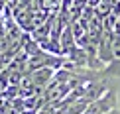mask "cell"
<instances>
[{
    "label": "cell",
    "instance_id": "7a4b0ae2",
    "mask_svg": "<svg viewBox=\"0 0 120 114\" xmlns=\"http://www.w3.org/2000/svg\"><path fill=\"white\" fill-rule=\"evenodd\" d=\"M112 51H114V57L120 59V36H114V41H112Z\"/></svg>",
    "mask_w": 120,
    "mask_h": 114
},
{
    "label": "cell",
    "instance_id": "6da1fadb",
    "mask_svg": "<svg viewBox=\"0 0 120 114\" xmlns=\"http://www.w3.org/2000/svg\"><path fill=\"white\" fill-rule=\"evenodd\" d=\"M116 104H118V100H116V88H108L101 98L93 100L83 114H104V112L112 110V108H116Z\"/></svg>",
    "mask_w": 120,
    "mask_h": 114
},
{
    "label": "cell",
    "instance_id": "3957f363",
    "mask_svg": "<svg viewBox=\"0 0 120 114\" xmlns=\"http://www.w3.org/2000/svg\"><path fill=\"white\" fill-rule=\"evenodd\" d=\"M104 114H120L118 108H112V110H108V112H104Z\"/></svg>",
    "mask_w": 120,
    "mask_h": 114
}]
</instances>
